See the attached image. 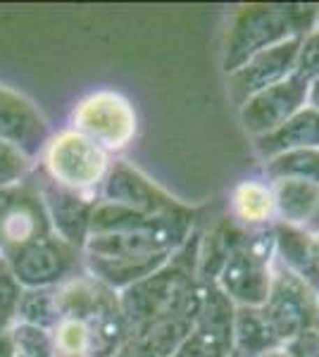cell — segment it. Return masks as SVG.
<instances>
[{"mask_svg":"<svg viewBox=\"0 0 319 357\" xmlns=\"http://www.w3.org/2000/svg\"><path fill=\"white\" fill-rule=\"evenodd\" d=\"M272 238H274L276 267L298 276L312 291L319 293V255L315 250L312 234L305 227L274 222L272 224Z\"/></svg>","mask_w":319,"mask_h":357,"instance_id":"9a60e30c","label":"cell"},{"mask_svg":"<svg viewBox=\"0 0 319 357\" xmlns=\"http://www.w3.org/2000/svg\"><path fill=\"white\" fill-rule=\"evenodd\" d=\"M317 20L315 5H248L234 15L224 38L222 69L229 77L253 55L288 38L310 33Z\"/></svg>","mask_w":319,"mask_h":357,"instance_id":"6da1fadb","label":"cell"},{"mask_svg":"<svg viewBox=\"0 0 319 357\" xmlns=\"http://www.w3.org/2000/svg\"><path fill=\"white\" fill-rule=\"evenodd\" d=\"M57 357H91L94 355V338H91L89 321L60 319L53 329Z\"/></svg>","mask_w":319,"mask_h":357,"instance_id":"cb8c5ba5","label":"cell"},{"mask_svg":"<svg viewBox=\"0 0 319 357\" xmlns=\"http://www.w3.org/2000/svg\"><path fill=\"white\" fill-rule=\"evenodd\" d=\"M222 229L229 252L214 284L236 307H262L276 269L272 227L241 229L239 224H229Z\"/></svg>","mask_w":319,"mask_h":357,"instance_id":"7a4b0ae2","label":"cell"},{"mask_svg":"<svg viewBox=\"0 0 319 357\" xmlns=\"http://www.w3.org/2000/svg\"><path fill=\"white\" fill-rule=\"evenodd\" d=\"M317 305L319 293L312 291L298 276L276 267L272 291L260 310H262L267 326L274 333L276 341L281 345H288L303 331L315 329Z\"/></svg>","mask_w":319,"mask_h":357,"instance_id":"52a82bcc","label":"cell"},{"mask_svg":"<svg viewBox=\"0 0 319 357\" xmlns=\"http://www.w3.org/2000/svg\"><path fill=\"white\" fill-rule=\"evenodd\" d=\"M307 107L319 112V77L310 82V91H307Z\"/></svg>","mask_w":319,"mask_h":357,"instance_id":"4dcf8cb0","label":"cell"},{"mask_svg":"<svg viewBox=\"0 0 319 357\" xmlns=\"http://www.w3.org/2000/svg\"><path fill=\"white\" fill-rule=\"evenodd\" d=\"M315 329L319 331V305H317V324H315Z\"/></svg>","mask_w":319,"mask_h":357,"instance_id":"d590c367","label":"cell"},{"mask_svg":"<svg viewBox=\"0 0 319 357\" xmlns=\"http://www.w3.org/2000/svg\"><path fill=\"white\" fill-rule=\"evenodd\" d=\"M3 262L8 264L10 274L22 289H57L74 274L84 272L81 250L57 238L55 234L27 245L24 250Z\"/></svg>","mask_w":319,"mask_h":357,"instance_id":"ba28073f","label":"cell"},{"mask_svg":"<svg viewBox=\"0 0 319 357\" xmlns=\"http://www.w3.org/2000/svg\"><path fill=\"white\" fill-rule=\"evenodd\" d=\"M0 264H3V260H0Z\"/></svg>","mask_w":319,"mask_h":357,"instance_id":"8d00e7d4","label":"cell"},{"mask_svg":"<svg viewBox=\"0 0 319 357\" xmlns=\"http://www.w3.org/2000/svg\"><path fill=\"white\" fill-rule=\"evenodd\" d=\"M198 307L181 310L158 319L155 324H150L146 333L141 338H136L143 348H148L155 357H174L179 353L184 343L188 341V336L193 333L195 319H198Z\"/></svg>","mask_w":319,"mask_h":357,"instance_id":"d6986e66","label":"cell"},{"mask_svg":"<svg viewBox=\"0 0 319 357\" xmlns=\"http://www.w3.org/2000/svg\"><path fill=\"white\" fill-rule=\"evenodd\" d=\"M229 207L241 229H267L276 222L274 193L267 178H243L236 183Z\"/></svg>","mask_w":319,"mask_h":357,"instance_id":"2e32d148","label":"cell"},{"mask_svg":"<svg viewBox=\"0 0 319 357\" xmlns=\"http://www.w3.org/2000/svg\"><path fill=\"white\" fill-rule=\"evenodd\" d=\"M50 138L48 124L29 98L0 86V141L17 146L36 162Z\"/></svg>","mask_w":319,"mask_h":357,"instance_id":"5bb4252c","label":"cell"},{"mask_svg":"<svg viewBox=\"0 0 319 357\" xmlns=\"http://www.w3.org/2000/svg\"><path fill=\"white\" fill-rule=\"evenodd\" d=\"M262 357H293V355L286 350V345H281V348H274V350H269V353H265Z\"/></svg>","mask_w":319,"mask_h":357,"instance_id":"836d02e7","label":"cell"},{"mask_svg":"<svg viewBox=\"0 0 319 357\" xmlns=\"http://www.w3.org/2000/svg\"><path fill=\"white\" fill-rule=\"evenodd\" d=\"M262 174L267 181L295 178L319 186V151H288L262 162Z\"/></svg>","mask_w":319,"mask_h":357,"instance_id":"603a6c76","label":"cell"},{"mask_svg":"<svg viewBox=\"0 0 319 357\" xmlns=\"http://www.w3.org/2000/svg\"><path fill=\"white\" fill-rule=\"evenodd\" d=\"M310 82L300 77H288L286 82L269 86L248 98L239 107L241 126L253 141L274 134L288 119H293L303 107H307Z\"/></svg>","mask_w":319,"mask_h":357,"instance_id":"8fae6325","label":"cell"},{"mask_svg":"<svg viewBox=\"0 0 319 357\" xmlns=\"http://www.w3.org/2000/svg\"><path fill=\"white\" fill-rule=\"evenodd\" d=\"M10 341H13L17 357H57L53 331L29 324H15L10 329Z\"/></svg>","mask_w":319,"mask_h":357,"instance_id":"d4e9b609","label":"cell"},{"mask_svg":"<svg viewBox=\"0 0 319 357\" xmlns=\"http://www.w3.org/2000/svg\"><path fill=\"white\" fill-rule=\"evenodd\" d=\"M34 172V160L17 146L0 141V191L27 181Z\"/></svg>","mask_w":319,"mask_h":357,"instance_id":"484cf974","label":"cell"},{"mask_svg":"<svg viewBox=\"0 0 319 357\" xmlns=\"http://www.w3.org/2000/svg\"><path fill=\"white\" fill-rule=\"evenodd\" d=\"M98 198L150 217H177L193 212L162 191L158 183L150 181L141 169H136L126 160H112Z\"/></svg>","mask_w":319,"mask_h":357,"instance_id":"9c48e42d","label":"cell"},{"mask_svg":"<svg viewBox=\"0 0 319 357\" xmlns=\"http://www.w3.org/2000/svg\"><path fill=\"white\" fill-rule=\"evenodd\" d=\"M22 286L10 274L8 264H0V336L10 333L17 324V305H20Z\"/></svg>","mask_w":319,"mask_h":357,"instance_id":"4316f807","label":"cell"},{"mask_svg":"<svg viewBox=\"0 0 319 357\" xmlns=\"http://www.w3.org/2000/svg\"><path fill=\"white\" fill-rule=\"evenodd\" d=\"M272 193H274L276 222L293 224V227H305L319 203L317 183L295 181V178L272 181Z\"/></svg>","mask_w":319,"mask_h":357,"instance_id":"ffe728a7","label":"cell"},{"mask_svg":"<svg viewBox=\"0 0 319 357\" xmlns=\"http://www.w3.org/2000/svg\"><path fill=\"white\" fill-rule=\"evenodd\" d=\"M72 129L112 153H121L138 134V114L131 100L112 89L84 96L72 110Z\"/></svg>","mask_w":319,"mask_h":357,"instance_id":"5b68a950","label":"cell"},{"mask_svg":"<svg viewBox=\"0 0 319 357\" xmlns=\"http://www.w3.org/2000/svg\"><path fill=\"white\" fill-rule=\"evenodd\" d=\"M38 191L50 217V227L57 238L67 241L69 245L84 250L91 234V217L98 205V193H81L72 188L57 186L45 174L38 178Z\"/></svg>","mask_w":319,"mask_h":357,"instance_id":"4fadbf2b","label":"cell"},{"mask_svg":"<svg viewBox=\"0 0 319 357\" xmlns=\"http://www.w3.org/2000/svg\"><path fill=\"white\" fill-rule=\"evenodd\" d=\"M200 305V284L193 269L179 262V252L170 264H165L148 279L133 284L119 293V310L124 314L129 338H141L150 324L181 310Z\"/></svg>","mask_w":319,"mask_h":357,"instance_id":"3957f363","label":"cell"},{"mask_svg":"<svg viewBox=\"0 0 319 357\" xmlns=\"http://www.w3.org/2000/svg\"><path fill=\"white\" fill-rule=\"evenodd\" d=\"M236 305L217 284H200V310L193 333L174 357H231Z\"/></svg>","mask_w":319,"mask_h":357,"instance_id":"30bf717a","label":"cell"},{"mask_svg":"<svg viewBox=\"0 0 319 357\" xmlns=\"http://www.w3.org/2000/svg\"><path fill=\"white\" fill-rule=\"evenodd\" d=\"M60 305H57V289H22L20 305H17V324L38 326L53 331L60 324Z\"/></svg>","mask_w":319,"mask_h":357,"instance_id":"7402d4cb","label":"cell"},{"mask_svg":"<svg viewBox=\"0 0 319 357\" xmlns=\"http://www.w3.org/2000/svg\"><path fill=\"white\" fill-rule=\"evenodd\" d=\"M288 151H319V112L312 107H303L293 119H288L274 134L258 138L255 153L260 160H269L274 155Z\"/></svg>","mask_w":319,"mask_h":357,"instance_id":"ac0fdd59","label":"cell"},{"mask_svg":"<svg viewBox=\"0 0 319 357\" xmlns=\"http://www.w3.org/2000/svg\"><path fill=\"white\" fill-rule=\"evenodd\" d=\"M119 293L110 291L91 274L79 272L65 284L57 286V305H60L62 319H81L89 321L101 312L103 307L114 301Z\"/></svg>","mask_w":319,"mask_h":357,"instance_id":"e0dca14e","label":"cell"},{"mask_svg":"<svg viewBox=\"0 0 319 357\" xmlns=\"http://www.w3.org/2000/svg\"><path fill=\"white\" fill-rule=\"evenodd\" d=\"M312 241H315V250H317V255H319V231L312 234Z\"/></svg>","mask_w":319,"mask_h":357,"instance_id":"e575fe53","label":"cell"},{"mask_svg":"<svg viewBox=\"0 0 319 357\" xmlns=\"http://www.w3.org/2000/svg\"><path fill=\"white\" fill-rule=\"evenodd\" d=\"M286 350L293 357H319V331L317 329L303 331L286 345Z\"/></svg>","mask_w":319,"mask_h":357,"instance_id":"f1b7e54d","label":"cell"},{"mask_svg":"<svg viewBox=\"0 0 319 357\" xmlns=\"http://www.w3.org/2000/svg\"><path fill=\"white\" fill-rule=\"evenodd\" d=\"M40 165L43 174L57 186L98 193L112 165V155L69 126L48 138L40 153Z\"/></svg>","mask_w":319,"mask_h":357,"instance_id":"277c9868","label":"cell"},{"mask_svg":"<svg viewBox=\"0 0 319 357\" xmlns=\"http://www.w3.org/2000/svg\"><path fill=\"white\" fill-rule=\"evenodd\" d=\"M281 343L267 326L260 307H236L234 317V343L231 357H262Z\"/></svg>","mask_w":319,"mask_h":357,"instance_id":"44dd1931","label":"cell"},{"mask_svg":"<svg viewBox=\"0 0 319 357\" xmlns=\"http://www.w3.org/2000/svg\"><path fill=\"white\" fill-rule=\"evenodd\" d=\"M300 43H303V36L288 38V41L274 45V48H267L262 53L253 55L246 65L231 72L226 77L231 100L241 107L251 96L293 77L295 65H298Z\"/></svg>","mask_w":319,"mask_h":357,"instance_id":"7c38bea8","label":"cell"},{"mask_svg":"<svg viewBox=\"0 0 319 357\" xmlns=\"http://www.w3.org/2000/svg\"><path fill=\"white\" fill-rule=\"evenodd\" d=\"M0 357H17L13 341H10V333H3V336H0Z\"/></svg>","mask_w":319,"mask_h":357,"instance_id":"1f68e13d","label":"cell"},{"mask_svg":"<svg viewBox=\"0 0 319 357\" xmlns=\"http://www.w3.org/2000/svg\"><path fill=\"white\" fill-rule=\"evenodd\" d=\"M53 236L38 183L27 181L0 191V260H10L27 245Z\"/></svg>","mask_w":319,"mask_h":357,"instance_id":"8992f818","label":"cell"},{"mask_svg":"<svg viewBox=\"0 0 319 357\" xmlns=\"http://www.w3.org/2000/svg\"><path fill=\"white\" fill-rule=\"evenodd\" d=\"M305 229H307L310 234H317V231H319V203H317V207H315V212H312L310 222L305 224Z\"/></svg>","mask_w":319,"mask_h":357,"instance_id":"d6a6232c","label":"cell"},{"mask_svg":"<svg viewBox=\"0 0 319 357\" xmlns=\"http://www.w3.org/2000/svg\"><path fill=\"white\" fill-rule=\"evenodd\" d=\"M295 77L305 79V82H312V79L319 77V8H317L315 26L310 29V33H305L303 43H300Z\"/></svg>","mask_w":319,"mask_h":357,"instance_id":"83f0119b","label":"cell"},{"mask_svg":"<svg viewBox=\"0 0 319 357\" xmlns=\"http://www.w3.org/2000/svg\"><path fill=\"white\" fill-rule=\"evenodd\" d=\"M112 357H155V355L150 353L148 348H143V345L138 343V341H133V338H129V341L121 345V348H119Z\"/></svg>","mask_w":319,"mask_h":357,"instance_id":"f546056e","label":"cell"}]
</instances>
